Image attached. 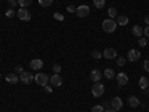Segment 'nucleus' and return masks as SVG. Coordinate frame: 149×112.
I'll return each mask as SVG.
<instances>
[{"label":"nucleus","mask_w":149,"mask_h":112,"mask_svg":"<svg viewBox=\"0 0 149 112\" xmlns=\"http://www.w3.org/2000/svg\"><path fill=\"white\" fill-rule=\"evenodd\" d=\"M139 87H140L142 90H146L148 87H149V79L145 78V76H142V78L139 79Z\"/></svg>","instance_id":"obj_18"},{"label":"nucleus","mask_w":149,"mask_h":112,"mask_svg":"<svg viewBox=\"0 0 149 112\" xmlns=\"http://www.w3.org/2000/svg\"><path fill=\"white\" fill-rule=\"evenodd\" d=\"M54 18H55V20H58V21H64V17L61 15L60 12H55V14H54Z\"/></svg>","instance_id":"obj_31"},{"label":"nucleus","mask_w":149,"mask_h":112,"mask_svg":"<svg viewBox=\"0 0 149 112\" xmlns=\"http://www.w3.org/2000/svg\"><path fill=\"white\" fill-rule=\"evenodd\" d=\"M148 90H149V87H148Z\"/></svg>","instance_id":"obj_41"},{"label":"nucleus","mask_w":149,"mask_h":112,"mask_svg":"<svg viewBox=\"0 0 149 112\" xmlns=\"http://www.w3.org/2000/svg\"><path fill=\"white\" fill-rule=\"evenodd\" d=\"M17 17H18V20H21V21H30L31 14L29 12V9L21 8V9H18V12H17Z\"/></svg>","instance_id":"obj_4"},{"label":"nucleus","mask_w":149,"mask_h":112,"mask_svg":"<svg viewBox=\"0 0 149 112\" xmlns=\"http://www.w3.org/2000/svg\"><path fill=\"white\" fill-rule=\"evenodd\" d=\"M116 24H119V26H127L128 24V17L127 15H118L116 17Z\"/></svg>","instance_id":"obj_15"},{"label":"nucleus","mask_w":149,"mask_h":112,"mask_svg":"<svg viewBox=\"0 0 149 112\" xmlns=\"http://www.w3.org/2000/svg\"><path fill=\"white\" fill-rule=\"evenodd\" d=\"M0 78H2V73H0Z\"/></svg>","instance_id":"obj_40"},{"label":"nucleus","mask_w":149,"mask_h":112,"mask_svg":"<svg viewBox=\"0 0 149 112\" xmlns=\"http://www.w3.org/2000/svg\"><path fill=\"white\" fill-rule=\"evenodd\" d=\"M43 88H45V91H46V93H52V85H49V84H46V85L43 87Z\"/></svg>","instance_id":"obj_32"},{"label":"nucleus","mask_w":149,"mask_h":112,"mask_svg":"<svg viewBox=\"0 0 149 112\" xmlns=\"http://www.w3.org/2000/svg\"><path fill=\"white\" fill-rule=\"evenodd\" d=\"M104 109H109V102H103V105H102Z\"/></svg>","instance_id":"obj_37"},{"label":"nucleus","mask_w":149,"mask_h":112,"mask_svg":"<svg viewBox=\"0 0 149 112\" xmlns=\"http://www.w3.org/2000/svg\"><path fill=\"white\" fill-rule=\"evenodd\" d=\"M33 79H34V76H33L31 72H22L19 75V81L24 82V84H30V82H33Z\"/></svg>","instance_id":"obj_7"},{"label":"nucleus","mask_w":149,"mask_h":112,"mask_svg":"<svg viewBox=\"0 0 149 112\" xmlns=\"http://www.w3.org/2000/svg\"><path fill=\"white\" fill-rule=\"evenodd\" d=\"M76 15L79 18H85V17H88L90 15V6L88 5H81L76 8Z\"/></svg>","instance_id":"obj_5"},{"label":"nucleus","mask_w":149,"mask_h":112,"mask_svg":"<svg viewBox=\"0 0 149 112\" xmlns=\"http://www.w3.org/2000/svg\"><path fill=\"white\" fill-rule=\"evenodd\" d=\"M91 112H104V108H103L102 105H95V106L91 109Z\"/></svg>","instance_id":"obj_26"},{"label":"nucleus","mask_w":149,"mask_h":112,"mask_svg":"<svg viewBox=\"0 0 149 112\" xmlns=\"http://www.w3.org/2000/svg\"><path fill=\"white\" fill-rule=\"evenodd\" d=\"M104 112H118V111H115V109H113V108H112V109H106V111H104Z\"/></svg>","instance_id":"obj_38"},{"label":"nucleus","mask_w":149,"mask_h":112,"mask_svg":"<svg viewBox=\"0 0 149 112\" xmlns=\"http://www.w3.org/2000/svg\"><path fill=\"white\" fill-rule=\"evenodd\" d=\"M110 106L113 108L115 111H119L122 108V99L121 97H113V99H112V102H110Z\"/></svg>","instance_id":"obj_12"},{"label":"nucleus","mask_w":149,"mask_h":112,"mask_svg":"<svg viewBox=\"0 0 149 112\" xmlns=\"http://www.w3.org/2000/svg\"><path fill=\"white\" fill-rule=\"evenodd\" d=\"M128 105L131 106V108H137L139 105H140V100L137 97H134V96H130L128 97Z\"/></svg>","instance_id":"obj_16"},{"label":"nucleus","mask_w":149,"mask_h":112,"mask_svg":"<svg viewBox=\"0 0 149 112\" xmlns=\"http://www.w3.org/2000/svg\"><path fill=\"white\" fill-rule=\"evenodd\" d=\"M104 5H106V0H94V6L97 9H102Z\"/></svg>","instance_id":"obj_23"},{"label":"nucleus","mask_w":149,"mask_h":112,"mask_svg":"<svg viewBox=\"0 0 149 112\" xmlns=\"http://www.w3.org/2000/svg\"><path fill=\"white\" fill-rule=\"evenodd\" d=\"M125 61H127V58L118 57V58H116V64H118V66H124V64H125Z\"/></svg>","instance_id":"obj_27"},{"label":"nucleus","mask_w":149,"mask_h":112,"mask_svg":"<svg viewBox=\"0 0 149 112\" xmlns=\"http://www.w3.org/2000/svg\"><path fill=\"white\" fill-rule=\"evenodd\" d=\"M90 78H91V81H94V82H98L102 79V72L98 70V69H94V70H91V73H90Z\"/></svg>","instance_id":"obj_13"},{"label":"nucleus","mask_w":149,"mask_h":112,"mask_svg":"<svg viewBox=\"0 0 149 112\" xmlns=\"http://www.w3.org/2000/svg\"><path fill=\"white\" fill-rule=\"evenodd\" d=\"M34 81L37 82V85H40V87H45L46 84H49V78H48V75L46 73H37L36 76H34Z\"/></svg>","instance_id":"obj_3"},{"label":"nucleus","mask_w":149,"mask_h":112,"mask_svg":"<svg viewBox=\"0 0 149 112\" xmlns=\"http://www.w3.org/2000/svg\"><path fill=\"white\" fill-rule=\"evenodd\" d=\"M30 67H31L33 70H39V69L43 67V61H42L40 58H33V60L30 61Z\"/></svg>","instance_id":"obj_11"},{"label":"nucleus","mask_w":149,"mask_h":112,"mask_svg":"<svg viewBox=\"0 0 149 112\" xmlns=\"http://www.w3.org/2000/svg\"><path fill=\"white\" fill-rule=\"evenodd\" d=\"M143 36H145V37H149V26L143 30Z\"/></svg>","instance_id":"obj_35"},{"label":"nucleus","mask_w":149,"mask_h":112,"mask_svg":"<svg viewBox=\"0 0 149 112\" xmlns=\"http://www.w3.org/2000/svg\"><path fill=\"white\" fill-rule=\"evenodd\" d=\"M31 2H33V0H18V5L21 8H27V6L31 5Z\"/></svg>","instance_id":"obj_22"},{"label":"nucleus","mask_w":149,"mask_h":112,"mask_svg":"<svg viewBox=\"0 0 149 112\" xmlns=\"http://www.w3.org/2000/svg\"><path fill=\"white\" fill-rule=\"evenodd\" d=\"M143 67H145V70H146V72H149V60H146V61H145Z\"/></svg>","instance_id":"obj_36"},{"label":"nucleus","mask_w":149,"mask_h":112,"mask_svg":"<svg viewBox=\"0 0 149 112\" xmlns=\"http://www.w3.org/2000/svg\"><path fill=\"white\" fill-rule=\"evenodd\" d=\"M67 12H70V14H73V12H76V8H74L73 5H69V6H67Z\"/></svg>","instance_id":"obj_33"},{"label":"nucleus","mask_w":149,"mask_h":112,"mask_svg":"<svg viewBox=\"0 0 149 112\" xmlns=\"http://www.w3.org/2000/svg\"><path fill=\"white\" fill-rule=\"evenodd\" d=\"M107 14H109V18H112V20L118 17V12H116L115 8H109V9H107Z\"/></svg>","instance_id":"obj_20"},{"label":"nucleus","mask_w":149,"mask_h":112,"mask_svg":"<svg viewBox=\"0 0 149 112\" xmlns=\"http://www.w3.org/2000/svg\"><path fill=\"white\" fill-rule=\"evenodd\" d=\"M8 3H9V6L12 9H15V6L18 5V0H8Z\"/></svg>","instance_id":"obj_30"},{"label":"nucleus","mask_w":149,"mask_h":112,"mask_svg":"<svg viewBox=\"0 0 149 112\" xmlns=\"http://www.w3.org/2000/svg\"><path fill=\"white\" fill-rule=\"evenodd\" d=\"M91 57H93V58H95V60H100L103 55H102V52H100V51H93V52H91Z\"/></svg>","instance_id":"obj_25"},{"label":"nucleus","mask_w":149,"mask_h":112,"mask_svg":"<svg viewBox=\"0 0 149 112\" xmlns=\"http://www.w3.org/2000/svg\"><path fill=\"white\" fill-rule=\"evenodd\" d=\"M91 93H93L94 97H100V96H103V93H104V85H103L102 82H94L93 88H91Z\"/></svg>","instance_id":"obj_2"},{"label":"nucleus","mask_w":149,"mask_h":112,"mask_svg":"<svg viewBox=\"0 0 149 112\" xmlns=\"http://www.w3.org/2000/svg\"><path fill=\"white\" fill-rule=\"evenodd\" d=\"M131 33H133L136 37H142V34H143V29H142L140 26H134V27L131 29Z\"/></svg>","instance_id":"obj_17"},{"label":"nucleus","mask_w":149,"mask_h":112,"mask_svg":"<svg viewBox=\"0 0 149 112\" xmlns=\"http://www.w3.org/2000/svg\"><path fill=\"white\" fill-rule=\"evenodd\" d=\"M103 57L107 58V60H115L118 57V54H116V51H115L113 48H106L104 51H103Z\"/></svg>","instance_id":"obj_8"},{"label":"nucleus","mask_w":149,"mask_h":112,"mask_svg":"<svg viewBox=\"0 0 149 112\" xmlns=\"http://www.w3.org/2000/svg\"><path fill=\"white\" fill-rule=\"evenodd\" d=\"M115 78H116V81H118V85H119V87H124V85H127V84H128V76H127V73H124V72L118 73Z\"/></svg>","instance_id":"obj_9"},{"label":"nucleus","mask_w":149,"mask_h":112,"mask_svg":"<svg viewBox=\"0 0 149 112\" xmlns=\"http://www.w3.org/2000/svg\"><path fill=\"white\" fill-rule=\"evenodd\" d=\"M52 72L60 75V72H61V66H60V64H54V66H52Z\"/></svg>","instance_id":"obj_29"},{"label":"nucleus","mask_w":149,"mask_h":112,"mask_svg":"<svg viewBox=\"0 0 149 112\" xmlns=\"http://www.w3.org/2000/svg\"><path fill=\"white\" fill-rule=\"evenodd\" d=\"M116 21L115 20H112V18H107V20H104L103 21V24H102V27H103V30L106 32V33H113L115 30H116Z\"/></svg>","instance_id":"obj_1"},{"label":"nucleus","mask_w":149,"mask_h":112,"mask_svg":"<svg viewBox=\"0 0 149 112\" xmlns=\"http://www.w3.org/2000/svg\"><path fill=\"white\" fill-rule=\"evenodd\" d=\"M139 45H140V46H146V45H148V37H145V36L139 37Z\"/></svg>","instance_id":"obj_24"},{"label":"nucleus","mask_w":149,"mask_h":112,"mask_svg":"<svg viewBox=\"0 0 149 112\" xmlns=\"http://www.w3.org/2000/svg\"><path fill=\"white\" fill-rule=\"evenodd\" d=\"M145 22H146V24H149V17H145Z\"/></svg>","instance_id":"obj_39"},{"label":"nucleus","mask_w":149,"mask_h":112,"mask_svg":"<svg viewBox=\"0 0 149 112\" xmlns=\"http://www.w3.org/2000/svg\"><path fill=\"white\" fill-rule=\"evenodd\" d=\"M49 82H51V85H52V87H61V85H63V78H61L58 73H55L54 76H51Z\"/></svg>","instance_id":"obj_10"},{"label":"nucleus","mask_w":149,"mask_h":112,"mask_svg":"<svg viewBox=\"0 0 149 112\" xmlns=\"http://www.w3.org/2000/svg\"><path fill=\"white\" fill-rule=\"evenodd\" d=\"M6 81H8L9 84H17V82L19 81V76H18L15 72H12V73H8V75H6Z\"/></svg>","instance_id":"obj_14"},{"label":"nucleus","mask_w":149,"mask_h":112,"mask_svg":"<svg viewBox=\"0 0 149 112\" xmlns=\"http://www.w3.org/2000/svg\"><path fill=\"white\" fill-rule=\"evenodd\" d=\"M139 60H140V51L139 49H130L128 54H127V61L134 63V61H139Z\"/></svg>","instance_id":"obj_6"},{"label":"nucleus","mask_w":149,"mask_h":112,"mask_svg":"<svg viewBox=\"0 0 149 112\" xmlns=\"http://www.w3.org/2000/svg\"><path fill=\"white\" fill-rule=\"evenodd\" d=\"M54 0H39V6L42 8H48V6H51L52 5Z\"/></svg>","instance_id":"obj_21"},{"label":"nucleus","mask_w":149,"mask_h":112,"mask_svg":"<svg viewBox=\"0 0 149 112\" xmlns=\"http://www.w3.org/2000/svg\"><path fill=\"white\" fill-rule=\"evenodd\" d=\"M6 17L8 18H12V17H15V9H9V10H6Z\"/></svg>","instance_id":"obj_28"},{"label":"nucleus","mask_w":149,"mask_h":112,"mask_svg":"<svg viewBox=\"0 0 149 112\" xmlns=\"http://www.w3.org/2000/svg\"><path fill=\"white\" fill-rule=\"evenodd\" d=\"M24 72V69H22V66H15V73H22Z\"/></svg>","instance_id":"obj_34"},{"label":"nucleus","mask_w":149,"mask_h":112,"mask_svg":"<svg viewBox=\"0 0 149 112\" xmlns=\"http://www.w3.org/2000/svg\"><path fill=\"white\" fill-rule=\"evenodd\" d=\"M104 76H106L107 79H112V78H115L116 75H115L113 69H110V67H107V69H104Z\"/></svg>","instance_id":"obj_19"}]
</instances>
